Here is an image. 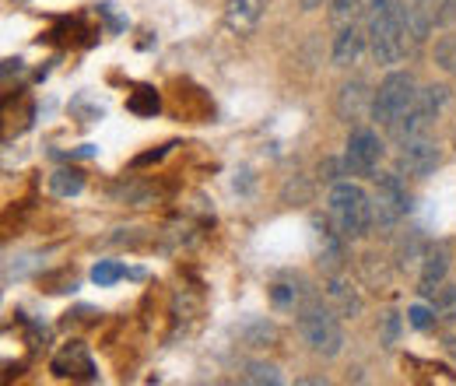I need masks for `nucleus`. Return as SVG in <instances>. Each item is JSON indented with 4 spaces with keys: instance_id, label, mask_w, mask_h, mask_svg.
Returning a JSON list of instances; mask_svg holds the SVG:
<instances>
[{
    "instance_id": "nucleus-1",
    "label": "nucleus",
    "mask_w": 456,
    "mask_h": 386,
    "mask_svg": "<svg viewBox=\"0 0 456 386\" xmlns=\"http://www.w3.org/2000/svg\"><path fill=\"white\" fill-rule=\"evenodd\" d=\"M365 32H369V50L383 67H394L411 53V39L403 29V0H369Z\"/></svg>"
},
{
    "instance_id": "nucleus-2",
    "label": "nucleus",
    "mask_w": 456,
    "mask_h": 386,
    "mask_svg": "<svg viewBox=\"0 0 456 386\" xmlns=\"http://www.w3.org/2000/svg\"><path fill=\"white\" fill-rule=\"evenodd\" d=\"M327 208H330V218H334L344 239H365L376 225V204L358 183H347V179L334 183L330 197H327Z\"/></svg>"
},
{
    "instance_id": "nucleus-3",
    "label": "nucleus",
    "mask_w": 456,
    "mask_h": 386,
    "mask_svg": "<svg viewBox=\"0 0 456 386\" xmlns=\"http://www.w3.org/2000/svg\"><path fill=\"white\" fill-rule=\"evenodd\" d=\"M298 333L316 355H323V358H338L341 355L344 331L338 324V313L330 306H323L320 299H309L305 306H298Z\"/></svg>"
},
{
    "instance_id": "nucleus-4",
    "label": "nucleus",
    "mask_w": 456,
    "mask_h": 386,
    "mask_svg": "<svg viewBox=\"0 0 456 386\" xmlns=\"http://www.w3.org/2000/svg\"><path fill=\"white\" fill-rule=\"evenodd\" d=\"M414 99H418V85H414V78L407 74V70H390L387 78H383V85L376 88V95H372V119L379 123V127H394L397 119H403V112L414 106Z\"/></svg>"
},
{
    "instance_id": "nucleus-5",
    "label": "nucleus",
    "mask_w": 456,
    "mask_h": 386,
    "mask_svg": "<svg viewBox=\"0 0 456 386\" xmlns=\"http://www.w3.org/2000/svg\"><path fill=\"white\" fill-rule=\"evenodd\" d=\"M446 103H450V88H446V85H428V88H421V92H418V99H414V106L403 112V119H397V123L390 127L394 141L403 144L407 137L428 134V127L436 123V116L443 112Z\"/></svg>"
},
{
    "instance_id": "nucleus-6",
    "label": "nucleus",
    "mask_w": 456,
    "mask_h": 386,
    "mask_svg": "<svg viewBox=\"0 0 456 386\" xmlns=\"http://www.w3.org/2000/svg\"><path fill=\"white\" fill-rule=\"evenodd\" d=\"M376 225L383 228H394L407 211H411V197H407V186L400 179V172H383L376 176Z\"/></svg>"
},
{
    "instance_id": "nucleus-7",
    "label": "nucleus",
    "mask_w": 456,
    "mask_h": 386,
    "mask_svg": "<svg viewBox=\"0 0 456 386\" xmlns=\"http://www.w3.org/2000/svg\"><path fill=\"white\" fill-rule=\"evenodd\" d=\"M383 159V141L376 130L358 127L347 137V152H344V176H376Z\"/></svg>"
},
{
    "instance_id": "nucleus-8",
    "label": "nucleus",
    "mask_w": 456,
    "mask_h": 386,
    "mask_svg": "<svg viewBox=\"0 0 456 386\" xmlns=\"http://www.w3.org/2000/svg\"><path fill=\"white\" fill-rule=\"evenodd\" d=\"M439 162H443L439 141H436V137H428V134L407 137V141L400 144L397 168H400V172H407V176H418V179H425V176H432V172L439 168Z\"/></svg>"
},
{
    "instance_id": "nucleus-9",
    "label": "nucleus",
    "mask_w": 456,
    "mask_h": 386,
    "mask_svg": "<svg viewBox=\"0 0 456 386\" xmlns=\"http://www.w3.org/2000/svg\"><path fill=\"white\" fill-rule=\"evenodd\" d=\"M264 11H267V0H228L222 25L232 36H253L260 18H264Z\"/></svg>"
},
{
    "instance_id": "nucleus-10",
    "label": "nucleus",
    "mask_w": 456,
    "mask_h": 386,
    "mask_svg": "<svg viewBox=\"0 0 456 386\" xmlns=\"http://www.w3.org/2000/svg\"><path fill=\"white\" fill-rule=\"evenodd\" d=\"M365 46H369V32H362L358 25H344V29H338L334 46H330L334 67H351V63H358L362 53H365Z\"/></svg>"
},
{
    "instance_id": "nucleus-11",
    "label": "nucleus",
    "mask_w": 456,
    "mask_h": 386,
    "mask_svg": "<svg viewBox=\"0 0 456 386\" xmlns=\"http://www.w3.org/2000/svg\"><path fill=\"white\" fill-rule=\"evenodd\" d=\"M446 275H450V250L443 242L425 246V253H421V292L436 295V288L446 281Z\"/></svg>"
},
{
    "instance_id": "nucleus-12",
    "label": "nucleus",
    "mask_w": 456,
    "mask_h": 386,
    "mask_svg": "<svg viewBox=\"0 0 456 386\" xmlns=\"http://www.w3.org/2000/svg\"><path fill=\"white\" fill-rule=\"evenodd\" d=\"M327 299H330V309L344 316V320H354V316H362V295L341 281V277H330L327 281Z\"/></svg>"
},
{
    "instance_id": "nucleus-13",
    "label": "nucleus",
    "mask_w": 456,
    "mask_h": 386,
    "mask_svg": "<svg viewBox=\"0 0 456 386\" xmlns=\"http://www.w3.org/2000/svg\"><path fill=\"white\" fill-rule=\"evenodd\" d=\"M365 106H372V99H369V85L365 81H347L341 88V95H338V116H341L344 123H351V119H358Z\"/></svg>"
},
{
    "instance_id": "nucleus-14",
    "label": "nucleus",
    "mask_w": 456,
    "mask_h": 386,
    "mask_svg": "<svg viewBox=\"0 0 456 386\" xmlns=\"http://www.w3.org/2000/svg\"><path fill=\"white\" fill-rule=\"evenodd\" d=\"M344 242H347V239H344L341 232H330V228L320 232V267H323L327 275H338L344 267V257H347V253H344Z\"/></svg>"
},
{
    "instance_id": "nucleus-15",
    "label": "nucleus",
    "mask_w": 456,
    "mask_h": 386,
    "mask_svg": "<svg viewBox=\"0 0 456 386\" xmlns=\"http://www.w3.org/2000/svg\"><path fill=\"white\" fill-rule=\"evenodd\" d=\"M50 186L57 197H77L85 190V172L81 168H57L50 176Z\"/></svg>"
},
{
    "instance_id": "nucleus-16",
    "label": "nucleus",
    "mask_w": 456,
    "mask_h": 386,
    "mask_svg": "<svg viewBox=\"0 0 456 386\" xmlns=\"http://www.w3.org/2000/svg\"><path fill=\"white\" fill-rule=\"evenodd\" d=\"M281 373H278V365H271V362H249L246 369H242V383H253V386H281Z\"/></svg>"
},
{
    "instance_id": "nucleus-17",
    "label": "nucleus",
    "mask_w": 456,
    "mask_h": 386,
    "mask_svg": "<svg viewBox=\"0 0 456 386\" xmlns=\"http://www.w3.org/2000/svg\"><path fill=\"white\" fill-rule=\"evenodd\" d=\"M432 60H436V67H439V70H446V74H453L456 78V32H446V36H439V39H436V46H432Z\"/></svg>"
},
{
    "instance_id": "nucleus-18",
    "label": "nucleus",
    "mask_w": 456,
    "mask_h": 386,
    "mask_svg": "<svg viewBox=\"0 0 456 386\" xmlns=\"http://www.w3.org/2000/svg\"><path fill=\"white\" fill-rule=\"evenodd\" d=\"M358 11H362V0H330V21H334L338 29L354 25Z\"/></svg>"
},
{
    "instance_id": "nucleus-19",
    "label": "nucleus",
    "mask_w": 456,
    "mask_h": 386,
    "mask_svg": "<svg viewBox=\"0 0 456 386\" xmlns=\"http://www.w3.org/2000/svg\"><path fill=\"white\" fill-rule=\"evenodd\" d=\"M436 316H439L436 306H421V302H418V306L407 309V324H411L414 331H432V327H436Z\"/></svg>"
},
{
    "instance_id": "nucleus-20",
    "label": "nucleus",
    "mask_w": 456,
    "mask_h": 386,
    "mask_svg": "<svg viewBox=\"0 0 456 386\" xmlns=\"http://www.w3.org/2000/svg\"><path fill=\"white\" fill-rule=\"evenodd\" d=\"M432 306H436V313H439L443 320H453L456 324V284H446V288L439 284V295H436Z\"/></svg>"
},
{
    "instance_id": "nucleus-21",
    "label": "nucleus",
    "mask_w": 456,
    "mask_h": 386,
    "mask_svg": "<svg viewBox=\"0 0 456 386\" xmlns=\"http://www.w3.org/2000/svg\"><path fill=\"white\" fill-rule=\"evenodd\" d=\"M123 275H126V267L116 264V260H99V264L92 267V281H95V284H113V281H119Z\"/></svg>"
},
{
    "instance_id": "nucleus-22",
    "label": "nucleus",
    "mask_w": 456,
    "mask_h": 386,
    "mask_svg": "<svg viewBox=\"0 0 456 386\" xmlns=\"http://www.w3.org/2000/svg\"><path fill=\"white\" fill-rule=\"evenodd\" d=\"M397 337H400V316L397 313H387L383 316V341L387 344H397Z\"/></svg>"
},
{
    "instance_id": "nucleus-23",
    "label": "nucleus",
    "mask_w": 456,
    "mask_h": 386,
    "mask_svg": "<svg viewBox=\"0 0 456 386\" xmlns=\"http://www.w3.org/2000/svg\"><path fill=\"white\" fill-rule=\"evenodd\" d=\"M130 106H134V110H137V112H159V95L144 88V95H137V99H134Z\"/></svg>"
},
{
    "instance_id": "nucleus-24",
    "label": "nucleus",
    "mask_w": 456,
    "mask_h": 386,
    "mask_svg": "<svg viewBox=\"0 0 456 386\" xmlns=\"http://www.w3.org/2000/svg\"><path fill=\"white\" fill-rule=\"evenodd\" d=\"M302 4V11H320L323 4H330V0H298Z\"/></svg>"
},
{
    "instance_id": "nucleus-25",
    "label": "nucleus",
    "mask_w": 456,
    "mask_h": 386,
    "mask_svg": "<svg viewBox=\"0 0 456 386\" xmlns=\"http://www.w3.org/2000/svg\"><path fill=\"white\" fill-rule=\"evenodd\" d=\"M450 351H453V358H456V337L450 341Z\"/></svg>"
}]
</instances>
